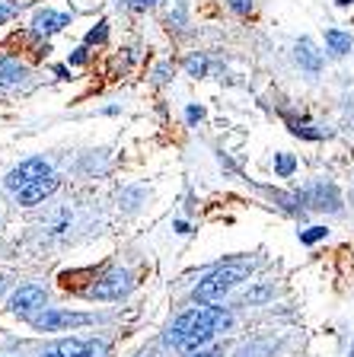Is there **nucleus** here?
Listing matches in <instances>:
<instances>
[{
    "label": "nucleus",
    "instance_id": "25",
    "mask_svg": "<svg viewBox=\"0 0 354 357\" xmlns=\"http://www.w3.org/2000/svg\"><path fill=\"white\" fill-rule=\"evenodd\" d=\"M198 357H221V351H205V354H198Z\"/></svg>",
    "mask_w": 354,
    "mask_h": 357
},
{
    "label": "nucleus",
    "instance_id": "7",
    "mask_svg": "<svg viewBox=\"0 0 354 357\" xmlns=\"http://www.w3.org/2000/svg\"><path fill=\"white\" fill-rule=\"evenodd\" d=\"M58 188V178L54 176H45L38 178V182H32L29 188H22L20 192V204H26V208H32V204H38V201H45L48 195Z\"/></svg>",
    "mask_w": 354,
    "mask_h": 357
},
{
    "label": "nucleus",
    "instance_id": "24",
    "mask_svg": "<svg viewBox=\"0 0 354 357\" xmlns=\"http://www.w3.org/2000/svg\"><path fill=\"white\" fill-rule=\"evenodd\" d=\"M83 61H87V52H83V48H80V52H74V58H71V64H83Z\"/></svg>",
    "mask_w": 354,
    "mask_h": 357
},
{
    "label": "nucleus",
    "instance_id": "23",
    "mask_svg": "<svg viewBox=\"0 0 354 357\" xmlns=\"http://www.w3.org/2000/svg\"><path fill=\"white\" fill-rule=\"evenodd\" d=\"M201 115H205V112H201V109H195V105H192V109H189V121H201Z\"/></svg>",
    "mask_w": 354,
    "mask_h": 357
},
{
    "label": "nucleus",
    "instance_id": "16",
    "mask_svg": "<svg viewBox=\"0 0 354 357\" xmlns=\"http://www.w3.org/2000/svg\"><path fill=\"white\" fill-rule=\"evenodd\" d=\"M294 169H297V160L290 153H278V156H274V172H278V176H290Z\"/></svg>",
    "mask_w": 354,
    "mask_h": 357
},
{
    "label": "nucleus",
    "instance_id": "26",
    "mask_svg": "<svg viewBox=\"0 0 354 357\" xmlns=\"http://www.w3.org/2000/svg\"><path fill=\"white\" fill-rule=\"evenodd\" d=\"M335 3H339V7H348V3H354V0H335Z\"/></svg>",
    "mask_w": 354,
    "mask_h": 357
},
{
    "label": "nucleus",
    "instance_id": "17",
    "mask_svg": "<svg viewBox=\"0 0 354 357\" xmlns=\"http://www.w3.org/2000/svg\"><path fill=\"white\" fill-rule=\"evenodd\" d=\"M323 236H325V227H310V230H303V233H300V243L310 245V243H319Z\"/></svg>",
    "mask_w": 354,
    "mask_h": 357
},
{
    "label": "nucleus",
    "instance_id": "6",
    "mask_svg": "<svg viewBox=\"0 0 354 357\" xmlns=\"http://www.w3.org/2000/svg\"><path fill=\"white\" fill-rule=\"evenodd\" d=\"M38 306H45V290L38 284H22L13 297H10V310L20 312V316H29Z\"/></svg>",
    "mask_w": 354,
    "mask_h": 357
},
{
    "label": "nucleus",
    "instance_id": "13",
    "mask_svg": "<svg viewBox=\"0 0 354 357\" xmlns=\"http://www.w3.org/2000/svg\"><path fill=\"white\" fill-rule=\"evenodd\" d=\"M274 354V342H249L236 351V357H272Z\"/></svg>",
    "mask_w": 354,
    "mask_h": 357
},
{
    "label": "nucleus",
    "instance_id": "28",
    "mask_svg": "<svg viewBox=\"0 0 354 357\" xmlns=\"http://www.w3.org/2000/svg\"><path fill=\"white\" fill-rule=\"evenodd\" d=\"M351 357H354V354H351Z\"/></svg>",
    "mask_w": 354,
    "mask_h": 357
},
{
    "label": "nucleus",
    "instance_id": "5",
    "mask_svg": "<svg viewBox=\"0 0 354 357\" xmlns=\"http://www.w3.org/2000/svg\"><path fill=\"white\" fill-rule=\"evenodd\" d=\"M131 290V275L128 271H109L103 281L93 284V297L96 300H118L121 294Z\"/></svg>",
    "mask_w": 354,
    "mask_h": 357
},
{
    "label": "nucleus",
    "instance_id": "1",
    "mask_svg": "<svg viewBox=\"0 0 354 357\" xmlns=\"http://www.w3.org/2000/svg\"><path fill=\"white\" fill-rule=\"evenodd\" d=\"M230 322L233 319H230V312L223 310V306H201V310H192V312H185V316H179L166 338H170L172 344H179L182 351H195L205 342H211L217 332L230 328Z\"/></svg>",
    "mask_w": 354,
    "mask_h": 357
},
{
    "label": "nucleus",
    "instance_id": "19",
    "mask_svg": "<svg viewBox=\"0 0 354 357\" xmlns=\"http://www.w3.org/2000/svg\"><path fill=\"white\" fill-rule=\"evenodd\" d=\"M230 7H233L236 13H249V10H252V0H230Z\"/></svg>",
    "mask_w": 354,
    "mask_h": 357
},
{
    "label": "nucleus",
    "instance_id": "18",
    "mask_svg": "<svg viewBox=\"0 0 354 357\" xmlns=\"http://www.w3.org/2000/svg\"><path fill=\"white\" fill-rule=\"evenodd\" d=\"M105 38V22H99L96 29H89L87 32V45H93V42H103Z\"/></svg>",
    "mask_w": 354,
    "mask_h": 357
},
{
    "label": "nucleus",
    "instance_id": "20",
    "mask_svg": "<svg viewBox=\"0 0 354 357\" xmlns=\"http://www.w3.org/2000/svg\"><path fill=\"white\" fill-rule=\"evenodd\" d=\"M201 70H205V61H201V58L189 61V74H201Z\"/></svg>",
    "mask_w": 354,
    "mask_h": 357
},
{
    "label": "nucleus",
    "instance_id": "12",
    "mask_svg": "<svg viewBox=\"0 0 354 357\" xmlns=\"http://www.w3.org/2000/svg\"><path fill=\"white\" fill-rule=\"evenodd\" d=\"M325 45L332 48L335 54H348V52H354V38L351 36H345L341 29H329L325 32Z\"/></svg>",
    "mask_w": 354,
    "mask_h": 357
},
{
    "label": "nucleus",
    "instance_id": "11",
    "mask_svg": "<svg viewBox=\"0 0 354 357\" xmlns=\"http://www.w3.org/2000/svg\"><path fill=\"white\" fill-rule=\"evenodd\" d=\"M32 26H36V32H58V29H64V26H71V16L54 13V10H42Z\"/></svg>",
    "mask_w": 354,
    "mask_h": 357
},
{
    "label": "nucleus",
    "instance_id": "10",
    "mask_svg": "<svg viewBox=\"0 0 354 357\" xmlns=\"http://www.w3.org/2000/svg\"><path fill=\"white\" fill-rule=\"evenodd\" d=\"M297 61H300L310 74H319V70H323V58H319L316 45H313L310 38H300V42H297Z\"/></svg>",
    "mask_w": 354,
    "mask_h": 357
},
{
    "label": "nucleus",
    "instance_id": "8",
    "mask_svg": "<svg viewBox=\"0 0 354 357\" xmlns=\"http://www.w3.org/2000/svg\"><path fill=\"white\" fill-rule=\"evenodd\" d=\"M303 201L310 204V208H319V211H339V192H335L332 185H316L310 188V192L303 195Z\"/></svg>",
    "mask_w": 354,
    "mask_h": 357
},
{
    "label": "nucleus",
    "instance_id": "15",
    "mask_svg": "<svg viewBox=\"0 0 354 357\" xmlns=\"http://www.w3.org/2000/svg\"><path fill=\"white\" fill-rule=\"evenodd\" d=\"M26 77V70H22L20 64H13V61H0V80L3 83H16Z\"/></svg>",
    "mask_w": 354,
    "mask_h": 357
},
{
    "label": "nucleus",
    "instance_id": "22",
    "mask_svg": "<svg viewBox=\"0 0 354 357\" xmlns=\"http://www.w3.org/2000/svg\"><path fill=\"white\" fill-rule=\"evenodd\" d=\"M13 10H16V7H7V3H0V22L7 20V16H13Z\"/></svg>",
    "mask_w": 354,
    "mask_h": 357
},
{
    "label": "nucleus",
    "instance_id": "9",
    "mask_svg": "<svg viewBox=\"0 0 354 357\" xmlns=\"http://www.w3.org/2000/svg\"><path fill=\"white\" fill-rule=\"evenodd\" d=\"M42 357H93V344L67 338V342H58L54 348H48Z\"/></svg>",
    "mask_w": 354,
    "mask_h": 357
},
{
    "label": "nucleus",
    "instance_id": "27",
    "mask_svg": "<svg viewBox=\"0 0 354 357\" xmlns=\"http://www.w3.org/2000/svg\"><path fill=\"white\" fill-rule=\"evenodd\" d=\"M0 290H3V278H0Z\"/></svg>",
    "mask_w": 354,
    "mask_h": 357
},
{
    "label": "nucleus",
    "instance_id": "3",
    "mask_svg": "<svg viewBox=\"0 0 354 357\" xmlns=\"http://www.w3.org/2000/svg\"><path fill=\"white\" fill-rule=\"evenodd\" d=\"M52 176V169H48V163H45L42 156H36V160H26V163H20L13 172L7 176V188L10 192H22V188H29L32 182H38V178Z\"/></svg>",
    "mask_w": 354,
    "mask_h": 357
},
{
    "label": "nucleus",
    "instance_id": "2",
    "mask_svg": "<svg viewBox=\"0 0 354 357\" xmlns=\"http://www.w3.org/2000/svg\"><path fill=\"white\" fill-rule=\"evenodd\" d=\"M249 271H252V261H246V259H236V261H227V265L214 268L205 281H198V287H195V300H201V303H214V300H221L223 294H230L239 281H246Z\"/></svg>",
    "mask_w": 354,
    "mask_h": 357
},
{
    "label": "nucleus",
    "instance_id": "21",
    "mask_svg": "<svg viewBox=\"0 0 354 357\" xmlns=\"http://www.w3.org/2000/svg\"><path fill=\"white\" fill-rule=\"evenodd\" d=\"M156 0H131V10H147V7H154Z\"/></svg>",
    "mask_w": 354,
    "mask_h": 357
},
{
    "label": "nucleus",
    "instance_id": "14",
    "mask_svg": "<svg viewBox=\"0 0 354 357\" xmlns=\"http://www.w3.org/2000/svg\"><path fill=\"white\" fill-rule=\"evenodd\" d=\"M272 297H274V287H272V284H258V287L246 290L243 303H265V300H272Z\"/></svg>",
    "mask_w": 354,
    "mask_h": 357
},
{
    "label": "nucleus",
    "instance_id": "4",
    "mask_svg": "<svg viewBox=\"0 0 354 357\" xmlns=\"http://www.w3.org/2000/svg\"><path fill=\"white\" fill-rule=\"evenodd\" d=\"M36 328L42 332H58V328H71V326H87L89 316L87 312H61V310H48L42 316H36Z\"/></svg>",
    "mask_w": 354,
    "mask_h": 357
}]
</instances>
